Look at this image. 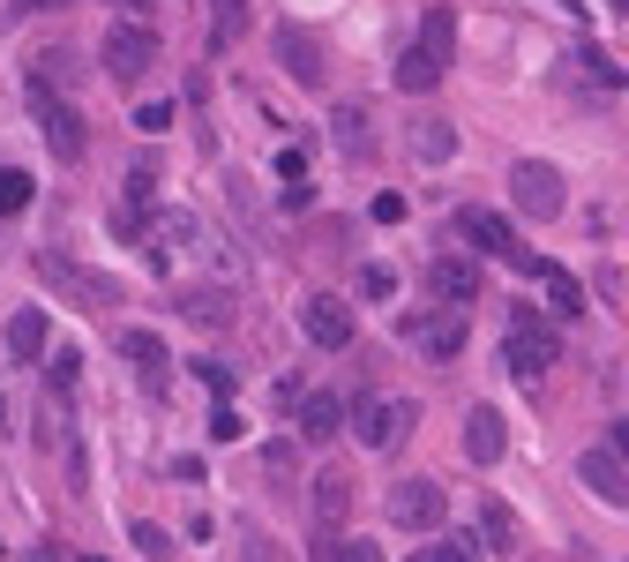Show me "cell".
I'll list each match as a JSON object with an SVG mask.
<instances>
[{"instance_id": "4", "label": "cell", "mask_w": 629, "mask_h": 562, "mask_svg": "<svg viewBox=\"0 0 629 562\" xmlns=\"http://www.w3.org/2000/svg\"><path fill=\"white\" fill-rule=\"evenodd\" d=\"M509 203H517V211L525 217H562V203H570V188H562V173H554V166H547V158H517V166H509Z\"/></svg>"}, {"instance_id": "21", "label": "cell", "mask_w": 629, "mask_h": 562, "mask_svg": "<svg viewBox=\"0 0 629 562\" xmlns=\"http://www.w3.org/2000/svg\"><path fill=\"white\" fill-rule=\"evenodd\" d=\"M278 180H285V211H307V203H315V173H307V150H300V143L278 150Z\"/></svg>"}, {"instance_id": "44", "label": "cell", "mask_w": 629, "mask_h": 562, "mask_svg": "<svg viewBox=\"0 0 629 562\" xmlns=\"http://www.w3.org/2000/svg\"><path fill=\"white\" fill-rule=\"evenodd\" d=\"M83 562H105V555H83Z\"/></svg>"}, {"instance_id": "11", "label": "cell", "mask_w": 629, "mask_h": 562, "mask_svg": "<svg viewBox=\"0 0 629 562\" xmlns=\"http://www.w3.org/2000/svg\"><path fill=\"white\" fill-rule=\"evenodd\" d=\"M405 346H413L419 360H458V352H464V315H458V307L413 315V323H405Z\"/></svg>"}, {"instance_id": "29", "label": "cell", "mask_w": 629, "mask_h": 562, "mask_svg": "<svg viewBox=\"0 0 629 562\" xmlns=\"http://www.w3.org/2000/svg\"><path fill=\"white\" fill-rule=\"evenodd\" d=\"M577 76H585L592 90H622V60H607V53H592L585 45V53H577Z\"/></svg>"}, {"instance_id": "12", "label": "cell", "mask_w": 629, "mask_h": 562, "mask_svg": "<svg viewBox=\"0 0 629 562\" xmlns=\"http://www.w3.org/2000/svg\"><path fill=\"white\" fill-rule=\"evenodd\" d=\"M278 60H285V76L307 90H323L330 83V60H323V38H307L300 23H278Z\"/></svg>"}, {"instance_id": "42", "label": "cell", "mask_w": 629, "mask_h": 562, "mask_svg": "<svg viewBox=\"0 0 629 562\" xmlns=\"http://www.w3.org/2000/svg\"><path fill=\"white\" fill-rule=\"evenodd\" d=\"M38 8H68V0H38Z\"/></svg>"}, {"instance_id": "8", "label": "cell", "mask_w": 629, "mask_h": 562, "mask_svg": "<svg viewBox=\"0 0 629 562\" xmlns=\"http://www.w3.org/2000/svg\"><path fill=\"white\" fill-rule=\"evenodd\" d=\"M442 518H450V495H442L435 480H397V487H390V525H397V532H435Z\"/></svg>"}, {"instance_id": "17", "label": "cell", "mask_w": 629, "mask_h": 562, "mask_svg": "<svg viewBox=\"0 0 629 562\" xmlns=\"http://www.w3.org/2000/svg\"><path fill=\"white\" fill-rule=\"evenodd\" d=\"M503 442H509V428H503L495 405H472V413H464V458H472V465H495Z\"/></svg>"}, {"instance_id": "9", "label": "cell", "mask_w": 629, "mask_h": 562, "mask_svg": "<svg viewBox=\"0 0 629 562\" xmlns=\"http://www.w3.org/2000/svg\"><path fill=\"white\" fill-rule=\"evenodd\" d=\"M352 330H360V323H352V307L337 301V293H307V301H300V338H307V346L345 352L352 346Z\"/></svg>"}, {"instance_id": "28", "label": "cell", "mask_w": 629, "mask_h": 562, "mask_svg": "<svg viewBox=\"0 0 629 562\" xmlns=\"http://www.w3.org/2000/svg\"><path fill=\"white\" fill-rule=\"evenodd\" d=\"M480 525H487V532H495V548H517V518H509V503L503 495H480Z\"/></svg>"}, {"instance_id": "30", "label": "cell", "mask_w": 629, "mask_h": 562, "mask_svg": "<svg viewBox=\"0 0 629 562\" xmlns=\"http://www.w3.org/2000/svg\"><path fill=\"white\" fill-rule=\"evenodd\" d=\"M413 562H480V540H419Z\"/></svg>"}, {"instance_id": "16", "label": "cell", "mask_w": 629, "mask_h": 562, "mask_svg": "<svg viewBox=\"0 0 629 562\" xmlns=\"http://www.w3.org/2000/svg\"><path fill=\"white\" fill-rule=\"evenodd\" d=\"M180 315H188L195 330H225V323H240V301H233L225 285H188V293H180Z\"/></svg>"}, {"instance_id": "31", "label": "cell", "mask_w": 629, "mask_h": 562, "mask_svg": "<svg viewBox=\"0 0 629 562\" xmlns=\"http://www.w3.org/2000/svg\"><path fill=\"white\" fill-rule=\"evenodd\" d=\"M360 293H368V301H390V293H397V270H390V262H360Z\"/></svg>"}, {"instance_id": "22", "label": "cell", "mask_w": 629, "mask_h": 562, "mask_svg": "<svg viewBox=\"0 0 629 562\" xmlns=\"http://www.w3.org/2000/svg\"><path fill=\"white\" fill-rule=\"evenodd\" d=\"M8 352L15 360H45V307H15L8 315Z\"/></svg>"}, {"instance_id": "18", "label": "cell", "mask_w": 629, "mask_h": 562, "mask_svg": "<svg viewBox=\"0 0 629 562\" xmlns=\"http://www.w3.org/2000/svg\"><path fill=\"white\" fill-rule=\"evenodd\" d=\"M121 352H127V368L143 375V390H166V338L158 330H121Z\"/></svg>"}, {"instance_id": "6", "label": "cell", "mask_w": 629, "mask_h": 562, "mask_svg": "<svg viewBox=\"0 0 629 562\" xmlns=\"http://www.w3.org/2000/svg\"><path fill=\"white\" fill-rule=\"evenodd\" d=\"M31 113H38L53 158H68V166H76V158H83V143H90V135H83V113H76L68 98H53V83H38V76H31Z\"/></svg>"}, {"instance_id": "27", "label": "cell", "mask_w": 629, "mask_h": 562, "mask_svg": "<svg viewBox=\"0 0 629 562\" xmlns=\"http://www.w3.org/2000/svg\"><path fill=\"white\" fill-rule=\"evenodd\" d=\"M240 23H248V0H210V53H225Z\"/></svg>"}, {"instance_id": "26", "label": "cell", "mask_w": 629, "mask_h": 562, "mask_svg": "<svg viewBox=\"0 0 629 562\" xmlns=\"http://www.w3.org/2000/svg\"><path fill=\"white\" fill-rule=\"evenodd\" d=\"M315 562H382L375 540H345V532H323L315 540Z\"/></svg>"}, {"instance_id": "23", "label": "cell", "mask_w": 629, "mask_h": 562, "mask_svg": "<svg viewBox=\"0 0 629 562\" xmlns=\"http://www.w3.org/2000/svg\"><path fill=\"white\" fill-rule=\"evenodd\" d=\"M150 233H158V256H172V248H180V256H195V240H203V217L158 211V225H150Z\"/></svg>"}, {"instance_id": "36", "label": "cell", "mask_w": 629, "mask_h": 562, "mask_svg": "<svg viewBox=\"0 0 629 562\" xmlns=\"http://www.w3.org/2000/svg\"><path fill=\"white\" fill-rule=\"evenodd\" d=\"M172 121H180V113H172L166 98H150V105H135V128H143V135H166Z\"/></svg>"}, {"instance_id": "33", "label": "cell", "mask_w": 629, "mask_h": 562, "mask_svg": "<svg viewBox=\"0 0 629 562\" xmlns=\"http://www.w3.org/2000/svg\"><path fill=\"white\" fill-rule=\"evenodd\" d=\"M127 540H135V548H143L150 562H172V532H166V525H135Z\"/></svg>"}, {"instance_id": "37", "label": "cell", "mask_w": 629, "mask_h": 562, "mask_svg": "<svg viewBox=\"0 0 629 562\" xmlns=\"http://www.w3.org/2000/svg\"><path fill=\"white\" fill-rule=\"evenodd\" d=\"M368 211H375V225H405V195H397V188H382Z\"/></svg>"}, {"instance_id": "43", "label": "cell", "mask_w": 629, "mask_h": 562, "mask_svg": "<svg viewBox=\"0 0 629 562\" xmlns=\"http://www.w3.org/2000/svg\"><path fill=\"white\" fill-rule=\"evenodd\" d=\"M615 15H629V0H615Z\"/></svg>"}, {"instance_id": "5", "label": "cell", "mask_w": 629, "mask_h": 562, "mask_svg": "<svg viewBox=\"0 0 629 562\" xmlns=\"http://www.w3.org/2000/svg\"><path fill=\"white\" fill-rule=\"evenodd\" d=\"M38 278H45V285H60L76 307H113V301H121V285H113L105 270H90V262H76V256H53V248L38 256Z\"/></svg>"}, {"instance_id": "40", "label": "cell", "mask_w": 629, "mask_h": 562, "mask_svg": "<svg viewBox=\"0 0 629 562\" xmlns=\"http://www.w3.org/2000/svg\"><path fill=\"white\" fill-rule=\"evenodd\" d=\"M248 562H278V555H270V540H262V532H248Z\"/></svg>"}, {"instance_id": "20", "label": "cell", "mask_w": 629, "mask_h": 562, "mask_svg": "<svg viewBox=\"0 0 629 562\" xmlns=\"http://www.w3.org/2000/svg\"><path fill=\"white\" fill-rule=\"evenodd\" d=\"M413 158H419V166L458 158V128H450V121H435V113H419V121H413Z\"/></svg>"}, {"instance_id": "35", "label": "cell", "mask_w": 629, "mask_h": 562, "mask_svg": "<svg viewBox=\"0 0 629 562\" xmlns=\"http://www.w3.org/2000/svg\"><path fill=\"white\" fill-rule=\"evenodd\" d=\"M76 360H83V352H76V346L45 352V383H53V390H68V383H76Z\"/></svg>"}, {"instance_id": "2", "label": "cell", "mask_w": 629, "mask_h": 562, "mask_svg": "<svg viewBox=\"0 0 629 562\" xmlns=\"http://www.w3.org/2000/svg\"><path fill=\"white\" fill-rule=\"evenodd\" d=\"M98 60H105V76H113L121 90H135L150 68H158V31H150V23H127V15H121V23L105 31V45H98Z\"/></svg>"}, {"instance_id": "38", "label": "cell", "mask_w": 629, "mask_h": 562, "mask_svg": "<svg viewBox=\"0 0 629 562\" xmlns=\"http://www.w3.org/2000/svg\"><path fill=\"white\" fill-rule=\"evenodd\" d=\"M210 435H217V442H233V435H240V413H233L225 397H217V413H210Z\"/></svg>"}, {"instance_id": "10", "label": "cell", "mask_w": 629, "mask_h": 562, "mask_svg": "<svg viewBox=\"0 0 629 562\" xmlns=\"http://www.w3.org/2000/svg\"><path fill=\"white\" fill-rule=\"evenodd\" d=\"M413 405L405 397H360V450H397L413 435Z\"/></svg>"}, {"instance_id": "1", "label": "cell", "mask_w": 629, "mask_h": 562, "mask_svg": "<svg viewBox=\"0 0 629 562\" xmlns=\"http://www.w3.org/2000/svg\"><path fill=\"white\" fill-rule=\"evenodd\" d=\"M450 53H458V8H427L419 15V38L405 45V60H397V90H435L442 83V68H450Z\"/></svg>"}, {"instance_id": "25", "label": "cell", "mask_w": 629, "mask_h": 562, "mask_svg": "<svg viewBox=\"0 0 629 562\" xmlns=\"http://www.w3.org/2000/svg\"><path fill=\"white\" fill-rule=\"evenodd\" d=\"M330 135H337V150H345V158H360V150H368V105H337V113H330Z\"/></svg>"}, {"instance_id": "39", "label": "cell", "mask_w": 629, "mask_h": 562, "mask_svg": "<svg viewBox=\"0 0 629 562\" xmlns=\"http://www.w3.org/2000/svg\"><path fill=\"white\" fill-rule=\"evenodd\" d=\"M203 383L225 397V390H233V368H225V360H203Z\"/></svg>"}, {"instance_id": "13", "label": "cell", "mask_w": 629, "mask_h": 562, "mask_svg": "<svg viewBox=\"0 0 629 562\" xmlns=\"http://www.w3.org/2000/svg\"><path fill=\"white\" fill-rule=\"evenodd\" d=\"M419 285L435 293L442 307H464L472 293H480V262H464V256H435L427 270H419Z\"/></svg>"}, {"instance_id": "19", "label": "cell", "mask_w": 629, "mask_h": 562, "mask_svg": "<svg viewBox=\"0 0 629 562\" xmlns=\"http://www.w3.org/2000/svg\"><path fill=\"white\" fill-rule=\"evenodd\" d=\"M315 518H323V532H345V518H352V473H315Z\"/></svg>"}, {"instance_id": "34", "label": "cell", "mask_w": 629, "mask_h": 562, "mask_svg": "<svg viewBox=\"0 0 629 562\" xmlns=\"http://www.w3.org/2000/svg\"><path fill=\"white\" fill-rule=\"evenodd\" d=\"M53 76H60V83L76 76V53H68V45H45L38 53V83H53Z\"/></svg>"}, {"instance_id": "41", "label": "cell", "mask_w": 629, "mask_h": 562, "mask_svg": "<svg viewBox=\"0 0 629 562\" xmlns=\"http://www.w3.org/2000/svg\"><path fill=\"white\" fill-rule=\"evenodd\" d=\"M607 442H615V458L629 465V420H615V435H607Z\"/></svg>"}, {"instance_id": "32", "label": "cell", "mask_w": 629, "mask_h": 562, "mask_svg": "<svg viewBox=\"0 0 629 562\" xmlns=\"http://www.w3.org/2000/svg\"><path fill=\"white\" fill-rule=\"evenodd\" d=\"M31 211V173H0V217Z\"/></svg>"}, {"instance_id": "3", "label": "cell", "mask_w": 629, "mask_h": 562, "mask_svg": "<svg viewBox=\"0 0 629 562\" xmlns=\"http://www.w3.org/2000/svg\"><path fill=\"white\" fill-rule=\"evenodd\" d=\"M503 352H509V375H517L525 390H540V375L554 368V360H562L554 330H547L532 307H517V315H509V346H503Z\"/></svg>"}, {"instance_id": "24", "label": "cell", "mask_w": 629, "mask_h": 562, "mask_svg": "<svg viewBox=\"0 0 629 562\" xmlns=\"http://www.w3.org/2000/svg\"><path fill=\"white\" fill-rule=\"evenodd\" d=\"M532 278L547 285V301L562 307V315H577V307H585V285H577V278H570L562 262H532Z\"/></svg>"}, {"instance_id": "14", "label": "cell", "mask_w": 629, "mask_h": 562, "mask_svg": "<svg viewBox=\"0 0 629 562\" xmlns=\"http://www.w3.org/2000/svg\"><path fill=\"white\" fill-rule=\"evenodd\" d=\"M293 413H300V442H337L345 435V397H330V390L293 397Z\"/></svg>"}, {"instance_id": "7", "label": "cell", "mask_w": 629, "mask_h": 562, "mask_svg": "<svg viewBox=\"0 0 629 562\" xmlns=\"http://www.w3.org/2000/svg\"><path fill=\"white\" fill-rule=\"evenodd\" d=\"M458 240H472L480 256L509 262V270H525V278H532V262H540V256H525V248H517V225L495 217V211H458Z\"/></svg>"}, {"instance_id": "15", "label": "cell", "mask_w": 629, "mask_h": 562, "mask_svg": "<svg viewBox=\"0 0 629 562\" xmlns=\"http://www.w3.org/2000/svg\"><path fill=\"white\" fill-rule=\"evenodd\" d=\"M577 480H585L599 503H629V465L615 458V442H607V450H585V458H577Z\"/></svg>"}]
</instances>
